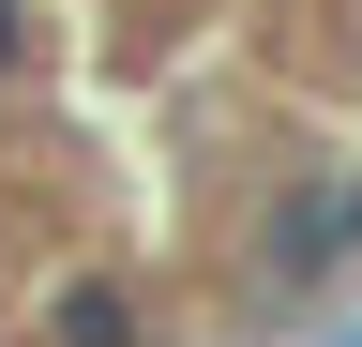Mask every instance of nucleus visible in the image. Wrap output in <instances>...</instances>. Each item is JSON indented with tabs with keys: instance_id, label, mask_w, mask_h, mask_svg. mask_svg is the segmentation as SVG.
Masks as SVG:
<instances>
[{
	"instance_id": "1",
	"label": "nucleus",
	"mask_w": 362,
	"mask_h": 347,
	"mask_svg": "<svg viewBox=\"0 0 362 347\" xmlns=\"http://www.w3.org/2000/svg\"><path fill=\"white\" fill-rule=\"evenodd\" d=\"M347 347H362V332H347Z\"/></svg>"
}]
</instances>
